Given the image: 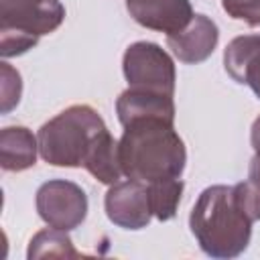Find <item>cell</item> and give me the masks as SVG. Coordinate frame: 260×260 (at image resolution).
<instances>
[{
	"mask_svg": "<svg viewBox=\"0 0 260 260\" xmlns=\"http://www.w3.org/2000/svg\"><path fill=\"white\" fill-rule=\"evenodd\" d=\"M118 140L122 173L128 179L152 183L181 179L187 165V148L175 122L165 118H142L122 126Z\"/></svg>",
	"mask_w": 260,
	"mask_h": 260,
	"instance_id": "cell-1",
	"label": "cell"
},
{
	"mask_svg": "<svg viewBox=\"0 0 260 260\" xmlns=\"http://www.w3.org/2000/svg\"><path fill=\"white\" fill-rule=\"evenodd\" d=\"M252 223L236 199L234 185L205 187L189 213L191 234L203 254L221 260L246 252L252 238Z\"/></svg>",
	"mask_w": 260,
	"mask_h": 260,
	"instance_id": "cell-2",
	"label": "cell"
},
{
	"mask_svg": "<svg viewBox=\"0 0 260 260\" xmlns=\"http://www.w3.org/2000/svg\"><path fill=\"white\" fill-rule=\"evenodd\" d=\"M108 132L104 118L87 104H73L39 128V154L53 167H83Z\"/></svg>",
	"mask_w": 260,
	"mask_h": 260,
	"instance_id": "cell-3",
	"label": "cell"
},
{
	"mask_svg": "<svg viewBox=\"0 0 260 260\" xmlns=\"http://www.w3.org/2000/svg\"><path fill=\"white\" fill-rule=\"evenodd\" d=\"M65 20L59 0H0V55H24Z\"/></svg>",
	"mask_w": 260,
	"mask_h": 260,
	"instance_id": "cell-4",
	"label": "cell"
},
{
	"mask_svg": "<svg viewBox=\"0 0 260 260\" xmlns=\"http://www.w3.org/2000/svg\"><path fill=\"white\" fill-rule=\"evenodd\" d=\"M122 71L128 81V87L175 95V81H177L175 61L156 43L150 41L132 43L124 51Z\"/></svg>",
	"mask_w": 260,
	"mask_h": 260,
	"instance_id": "cell-5",
	"label": "cell"
},
{
	"mask_svg": "<svg viewBox=\"0 0 260 260\" xmlns=\"http://www.w3.org/2000/svg\"><path fill=\"white\" fill-rule=\"evenodd\" d=\"M39 217L57 230L71 232L79 228L87 217V195L85 191L67 179H51L37 189L35 197Z\"/></svg>",
	"mask_w": 260,
	"mask_h": 260,
	"instance_id": "cell-6",
	"label": "cell"
},
{
	"mask_svg": "<svg viewBox=\"0 0 260 260\" xmlns=\"http://www.w3.org/2000/svg\"><path fill=\"white\" fill-rule=\"evenodd\" d=\"M104 209L108 219L122 230L146 228L152 217L148 185L134 179H126L110 185L104 197Z\"/></svg>",
	"mask_w": 260,
	"mask_h": 260,
	"instance_id": "cell-7",
	"label": "cell"
},
{
	"mask_svg": "<svg viewBox=\"0 0 260 260\" xmlns=\"http://www.w3.org/2000/svg\"><path fill=\"white\" fill-rule=\"evenodd\" d=\"M126 10L140 26L165 35L183 30L195 16L189 0H126Z\"/></svg>",
	"mask_w": 260,
	"mask_h": 260,
	"instance_id": "cell-8",
	"label": "cell"
},
{
	"mask_svg": "<svg viewBox=\"0 0 260 260\" xmlns=\"http://www.w3.org/2000/svg\"><path fill=\"white\" fill-rule=\"evenodd\" d=\"M217 43H219V28L205 14H195L183 30L167 35V47L181 63L187 65H197L209 59Z\"/></svg>",
	"mask_w": 260,
	"mask_h": 260,
	"instance_id": "cell-9",
	"label": "cell"
},
{
	"mask_svg": "<svg viewBox=\"0 0 260 260\" xmlns=\"http://www.w3.org/2000/svg\"><path fill=\"white\" fill-rule=\"evenodd\" d=\"M223 67L236 83L248 85L260 100V32L232 39L223 51Z\"/></svg>",
	"mask_w": 260,
	"mask_h": 260,
	"instance_id": "cell-10",
	"label": "cell"
},
{
	"mask_svg": "<svg viewBox=\"0 0 260 260\" xmlns=\"http://www.w3.org/2000/svg\"><path fill=\"white\" fill-rule=\"evenodd\" d=\"M116 114L122 126L142 118H165L175 122V100L173 95L128 87L116 100Z\"/></svg>",
	"mask_w": 260,
	"mask_h": 260,
	"instance_id": "cell-11",
	"label": "cell"
},
{
	"mask_svg": "<svg viewBox=\"0 0 260 260\" xmlns=\"http://www.w3.org/2000/svg\"><path fill=\"white\" fill-rule=\"evenodd\" d=\"M39 138L26 126H6L0 130V167L8 173H20L37 162Z\"/></svg>",
	"mask_w": 260,
	"mask_h": 260,
	"instance_id": "cell-12",
	"label": "cell"
},
{
	"mask_svg": "<svg viewBox=\"0 0 260 260\" xmlns=\"http://www.w3.org/2000/svg\"><path fill=\"white\" fill-rule=\"evenodd\" d=\"M79 252L73 248V242L69 238V234L65 230H57V228H47L37 232L30 242H28V250H26V258L35 260V258H77Z\"/></svg>",
	"mask_w": 260,
	"mask_h": 260,
	"instance_id": "cell-13",
	"label": "cell"
},
{
	"mask_svg": "<svg viewBox=\"0 0 260 260\" xmlns=\"http://www.w3.org/2000/svg\"><path fill=\"white\" fill-rule=\"evenodd\" d=\"M146 185H148L152 215L158 221L173 219L177 215V207L181 203L185 183L181 179H160V181H152V183H146Z\"/></svg>",
	"mask_w": 260,
	"mask_h": 260,
	"instance_id": "cell-14",
	"label": "cell"
},
{
	"mask_svg": "<svg viewBox=\"0 0 260 260\" xmlns=\"http://www.w3.org/2000/svg\"><path fill=\"white\" fill-rule=\"evenodd\" d=\"M22 93V79L20 73L8 65L6 61L0 63V100H2V114H8L12 108L18 106Z\"/></svg>",
	"mask_w": 260,
	"mask_h": 260,
	"instance_id": "cell-15",
	"label": "cell"
},
{
	"mask_svg": "<svg viewBox=\"0 0 260 260\" xmlns=\"http://www.w3.org/2000/svg\"><path fill=\"white\" fill-rule=\"evenodd\" d=\"M234 193H236L240 207L246 211V215L252 221H258L260 219V185L248 179V181L234 185Z\"/></svg>",
	"mask_w": 260,
	"mask_h": 260,
	"instance_id": "cell-16",
	"label": "cell"
},
{
	"mask_svg": "<svg viewBox=\"0 0 260 260\" xmlns=\"http://www.w3.org/2000/svg\"><path fill=\"white\" fill-rule=\"evenodd\" d=\"M221 6L234 20L260 26V0H221Z\"/></svg>",
	"mask_w": 260,
	"mask_h": 260,
	"instance_id": "cell-17",
	"label": "cell"
},
{
	"mask_svg": "<svg viewBox=\"0 0 260 260\" xmlns=\"http://www.w3.org/2000/svg\"><path fill=\"white\" fill-rule=\"evenodd\" d=\"M250 142H252V148H254V154L260 156V116L254 120L252 124V130H250Z\"/></svg>",
	"mask_w": 260,
	"mask_h": 260,
	"instance_id": "cell-18",
	"label": "cell"
}]
</instances>
